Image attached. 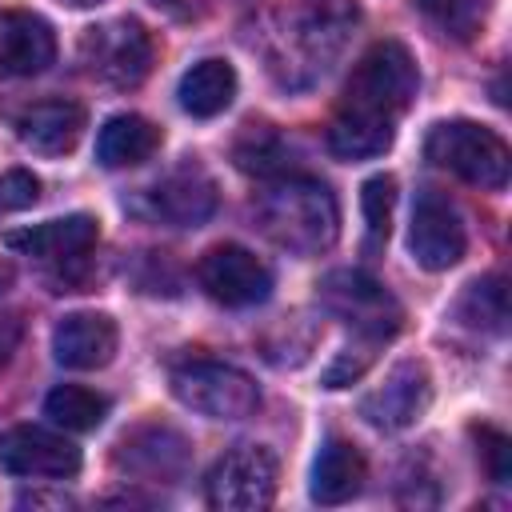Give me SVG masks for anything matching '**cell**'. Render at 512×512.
<instances>
[{"label": "cell", "instance_id": "6da1fadb", "mask_svg": "<svg viewBox=\"0 0 512 512\" xmlns=\"http://www.w3.org/2000/svg\"><path fill=\"white\" fill-rule=\"evenodd\" d=\"M260 232L296 256H320L340 236V208L328 184L312 176H272L256 200Z\"/></svg>", "mask_w": 512, "mask_h": 512}, {"label": "cell", "instance_id": "7a4b0ae2", "mask_svg": "<svg viewBox=\"0 0 512 512\" xmlns=\"http://www.w3.org/2000/svg\"><path fill=\"white\" fill-rule=\"evenodd\" d=\"M420 88V72L412 52L400 40H376L352 68L348 84H344V100L340 112H360V116H376V120H392L412 104Z\"/></svg>", "mask_w": 512, "mask_h": 512}, {"label": "cell", "instance_id": "3957f363", "mask_svg": "<svg viewBox=\"0 0 512 512\" xmlns=\"http://www.w3.org/2000/svg\"><path fill=\"white\" fill-rule=\"evenodd\" d=\"M424 156L436 168H444V172H452V176H460V180H468L476 188H488V192H500L508 184V172H512L508 144L492 128H484L476 120H444V124H436L428 132V140H424Z\"/></svg>", "mask_w": 512, "mask_h": 512}, {"label": "cell", "instance_id": "277c9868", "mask_svg": "<svg viewBox=\"0 0 512 512\" xmlns=\"http://www.w3.org/2000/svg\"><path fill=\"white\" fill-rule=\"evenodd\" d=\"M320 308L336 320H344L352 332H360L368 344H380L400 332L404 308L400 300L368 272L360 268H336L316 284Z\"/></svg>", "mask_w": 512, "mask_h": 512}, {"label": "cell", "instance_id": "5b68a950", "mask_svg": "<svg viewBox=\"0 0 512 512\" xmlns=\"http://www.w3.org/2000/svg\"><path fill=\"white\" fill-rule=\"evenodd\" d=\"M156 40L140 20H104L80 36V64L108 88H136L152 72Z\"/></svg>", "mask_w": 512, "mask_h": 512}, {"label": "cell", "instance_id": "8992f818", "mask_svg": "<svg viewBox=\"0 0 512 512\" xmlns=\"http://www.w3.org/2000/svg\"><path fill=\"white\" fill-rule=\"evenodd\" d=\"M172 396L208 420H244L260 408L256 380L220 360H188L172 368Z\"/></svg>", "mask_w": 512, "mask_h": 512}, {"label": "cell", "instance_id": "52a82bcc", "mask_svg": "<svg viewBox=\"0 0 512 512\" xmlns=\"http://www.w3.org/2000/svg\"><path fill=\"white\" fill-rule=\"evenodd\" d=\"M204 496L220 512L268 508L276 496V456L260 444H240V448L224 452L204 480Z\"/></svg>", "mask_w": 512, "mask_h": 512}, {"label": "cell", "instance_id": "ba28073f", "mask_svg": "<svg viewBox=\"0 0 512 512\" xmlns=\"http://www.w3.org/2000/svg\"><path fill=\"white\" fill-rule=\"evenodd\" d=\"M200 288L224 308H252L272 292V268L244 244H216L196 264Z\"/></svg>", "mask_w": 512, "mask_h": 512}, {"label": "cell", "instance_id": "9c48e42d", "mask_svg": "<svg viewBox=\"0 0 512 512\" xmlns=\"http://www.w3.org/2000/svg\"><path fill=\"white\" fill-rule=\"evenodd\" d=\"M428 400H432V376L424 360H400L392 364L384 384H376L360 400V416L380 432H400L424 416Z\"/></svg>", "mask_w": 512, "mask_h": 512}, {"label": "cell", "instance_id": "30bf717a", "mask_svg": "<svg viewBox=\"0 0 512 512\" xmlns=\"http://www.w3.org/2000/svg\"><path fill=\"white\" fill-rule=\"evenodd\" d=\"M468 248V232H464V220L460 212L436 196V192H424L412 208V228H408V252L412 260L424 268V272H444L452 264H460Z\"/></svg>", "mask_w": 512, "mask_h": 512}, {"label": "cell", "instance_id": "8fae6325", "mask_svg": "<svg viewBox=\"0 0 512 512\" xmlns=\"http://www.w3.org/2000/svg\"><path fill=\"white\" fill-rule=\"evenodd\" d=\"M0 468L12 476L64 480V476L80 472V448L68 436L48 432L40 424H16V428L0 432Z\"/></svg>", "mask_w": 512, "mask_h": 512}, {"label": "cell", "instance_id": "7c38bea8", "mask_svg": "<svg viewBox=\"0 0 512 512\" xmlns=\"http://www.w3.org/2000/svg\"><path fill=\"white\" fill-rule=\"evenodd\" d=\"M144 212L172 228H196L216 212V180L200 164H180L144 192Z\"/></svg>", "mask_w": 512, "mask_h": 512}, {"label": "cell", "instance_id": "4fadbf2b", "mask_svg": "<svg viewBox=\"0 0 512 512\" xmlns=\"http://www.w3.org/2000/svg\"><path fill=\"white\" fill-rule=\"evenodd\" d=\"M56 60V32L44 16L24 8L0 12V80L36 76Z\"/></svg>", "mask_w": 512, "mask_h": 512}, {"label": "cell", "instance_id": "5bb4252c", "mask_svg": "<svg viewBox=\"0 0 512 512\" xmlns=\"http://www.w3.org/2000/svg\"><path fill=\"white\" fill-rule=\"evenodd\" d=\"M116 320L104 312H72L52 328V356L72 372L104 368L116 356Z\"/></svg>", "mask_w": 512, "mask_h": 512}, {"label": "cell", "instance_id": "9a60e30c", "mask_svg": "<svg viewBox=\"0 0 512 512\" xmlns=\"http://www.w3.org/2000/svg\"><path fill=\"white\" fill-rule=\"evenodd\" d=\"M96 240H100V224H96L88 212L60 216V220H44V224H32V228H20V232H8V236H4L8 248L24 252V256H36V260H44V264L80 260Z\"/></svg>", "mask_w": 512, "mask_h": 512}, {"label": "cell", "instance_id": "2e32d148", "mask_svg": "<svg viewBox=\"0 0 512 512\" xmlns=\"http://www.w3.org/2000/svg\"><path fill=\"white\" fill-rule=\"evenodd\" d=\"M84 124H88V116L76 100L52 96V100H40L16 116V136L24 148H32L40 156H64L80 144Z\"/></svg>", "mask_w": 512, "mask_h": 512}, {"label": "cell", "instance_id": "e0dca14e", "mask_svg": "<svg viewBox=\"0 0 512 512\" xmlns=\"http://www.w3.org/2000/svg\"><path fill=\"white\" fill-rule=\"evenodd\" d=\"M116 464L144 480H176L188 468V440L176 428L148 424L116 444Z\"/></svg>", "mask_w": 512, "mask_h": 512}, {"label": "cell", "instance_id": "ac0fdd59", "mask_svg": "<svg viewBox=\"0 0 512 512\" xmlns=\"http://www.w3.org/2000/svg\"><path fill=\"white\" fill-rule=\"evenodd\" d=\"M368 480V464H364V452L344 440V436H328L312 460V500L316 504H344L352 500Z\"/></svg>", "mask_w": 512, "mask_h": 512}, {"label": "cell", "instance_id": "d6986e66", "mask_svg": "<svg viewBox=\"0 0 512 512\" xmlns=\"http://www.w3.org/2000/svg\"><path fill=\"white\" fill-rule=\"evenodd\" d=\"M176 96H180V108L188 116H196V120L220 116L236 96V68L228 60H216V56L200 60L180 76Z\"/></svg>", "mask_w": 512, "mask_h": 512}, {"label": "cell", "instance_id": "ffe728a7", "mask_svg": "<svg viewBox=\"0 0 512 512\" xmlns=\"http://www.w3.org/2000/svg\"><path fill=\"white\" fill-rule=\"evenodd\" d=\"M160 148V128L136 112H120L112 120H104L100 136H96V160L104 168H132L144 164L152 152Z\"/></svg>", "mask_w": 512, "mask_h": 512}, {"label": "cell", "instance_id": "44dd1931", "mask_svg": "<svg viewBox=\"0 0 512 512\" xmlns=\"http://www.w3.org/2000/svg\"><path fill=\"white\" fill-rule=\"evenodd\" d=\"M396 124L392 120H376V116H360V112H336V120L328 124V148L340 160H368L392 148Z\"/></svg>", "mask_w": 512, "mask_h": 512}, {"label": "cell", "instance_id": "7402d4cb", "mask_svg": "<svg viewBox=\"0 0 512 512\" xmlns=\"http://www.w3.org/2000/svg\"><path fill=\"white\" fill-rule=\"evenodd\" d=\"M44 416L68 432H92L104 416H108V400L92 388H80V384H60L48 392L44 400Z\"/></svg>", "mask_w": 512, "mask_h": 512}, {"label": "cell", "instance_id": "603a6c76", "mask_svg": "<svg viewBox=\"0 0 512 512\" xmlns=\"http://www.w3.org/2000/svg\"><path fill=\"white\" fill-rule=\"evenodd\" d=\"M232 156H236V168L272 180V176H284V156H288V148H284V140H280L268 124H244V136L236 140Z\"/></svg>", "mask_w": 512, "mask_h": 512}, {"label": "cell", "instance_id": "cb8c5ba5", "mask_svg": "<svg viewBox=\"0 0 512 512\" xmlns=\"http://www.w3.org/2000/svg\"><path fill=\"white\" fill-rule=\"evenodd\" d=\"M460 316L476 328H488V332H504V320H508V292H504V280L500 276H484L476 284H468L464 300H460Z\"/></svg>", "mask_w": 512, "mask_h": 512}, {"label": "cell", "instance_id": "d4e9b609", "mask_svg": "<svg viewBox=\"0 0 512 512\" xmlns=\"http://www.w3.org/2000/svg\"><path fill=\"white\" fill-rule=\"evenodd\" d=\"M392 204H396V184H392V176H372V180H364V188H360V208H364V248L368 252H376V248H384V240H388V224H392Z\"/></svg>", "mask_w": 512, "mask_h": 512}, {"label": "cell", "instance_id": "484cf974", "mask_svg": "<svg viewBox=\"0 0 512 512\" xmlns=\"http://www.w3.org/2000/svg\"><path fill=\"white\" fill-rule=\"evenodd\" d=\"M440 32L456 36V40H468L476 28H480V8L476 0H412Z\"/></svg>", "mask_w": 512, "mask_h": 512}, {"label": "cell", "instance_id": "4316f807", "mask_svg": "<svg viewBox=\"0 0 512 512\" xmlns=\"http://www.w3.org/2000/svg\"><path fill=\"white\" fill-rule=\"evenodd\" d=\"M472 432H476L480 452H484V472L496 484H508V436L496 428H472Z\"/></svg>", "mask_w": 512, "mask_h": 512}, {"label": "cell", "instance_id": "83f0119b", "mask_svg": "<svg viewBox=\"0 0 512 512\" xmlns=\"http://www.w3.org/2000/svg\"><path fill=\"white\" fill-rule=\"evenodd\" d=\"M40 196V180L24 168H12L0 176V208H28Z\"/></svg>", "mask_w": 512, "mask_h": 512}, {"label": "cell", "instance_id": "f1b7e54d", "mask_svg": "<svg viewBox=\"0 0 512 512\" xmlns=\"http://www.w3.org/2000/svg\"><path fill=\"white\" fill-rule=\"evenodd\" d=\"M372 348L376 344H368V348H360V352H344V356H336V364L324 372V384L328 388H344V384H352V380H360L364 376V368L372 364Z\"/></svg>", "mask_w": 512, "mask_h": 512}, {"label": "cell", "instance_id": "f546056e", "mask_svg": "<svg viewBox=\"0 0 512 512\" xmlns=\"http://www.w3.org/2000/svg\"><path fill=\"white\" fill-rule=\"evenodd\" d=\"M20 336H24V324L16 312H4L0 308V368L12 360V352L20 348Z\"/></svg>", "mask_w": 512, "mask_h": 512}, {"label": "cell", "instance_id": "4dcf8cb0", "mask_svg": "<svg viewBox=\"0 0 512 512\" xmlns=\"http://www.w3.org/2000/svg\"><path fill=\"white\" fill-rule=\"evenodd\" d=\"M20 504L28 508H40V504H52V508H72V496H64V492H24L20 496Z\"/></svg>", "mask_w": 512, "mask_h": 512}, {"label": "cell", "instance_id": "1f68e13d", "mask_svg": "<svg viewBox=\"0 0 512 512\" xmlns=\"http://www.w3.org/2000/svg\"><path fill=\"white\" fill-rule=\"evenodd\" d=\"M60 4H68V8H96V4H104V0H60Z\"/></svg>", "mask_w": 512, "mask_h": 512}]
</instances>
